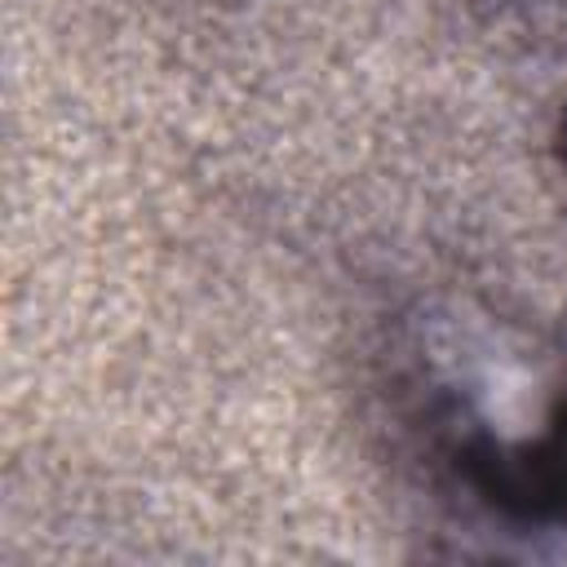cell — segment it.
Listing matches in <instances>:
<instances>
[{
  "label": "cell",
  "mask_w": 567,
  "mask_h": 567,
  "mask_svg": "<svg viewBox=\"0 0 567 567\" xmlns=\"http://www.w3.org/2000/svg\"><path fill=\"white\" fill-rule=\"evenodd\" d=\"M399 403L425 452L505 527L567 501V350L483 297L421 301L394 337Z\"/></svg>",
  "instance_id": "obj_1"
},
{
  "label": "cell",
  "mask_w": 567,
  "mask_h": 567,
  "mask_svg": "<svg viewBox=\"0 0 567 567\" xmlns=\"http://www.w3.org/2000/svg\"><path fill=\"white\" fill-rule=\"evenodd\" d=\"M532 536H549V540H558V545L567 549V501H563V505L554 509V518H549L545 527H536Z\"/></svg>",
  "instance_id": "obj_2"
},
{
  "label": "cell",
  "mask_w": 567,
  "mask_h": 567,
  "mask_svg": "<svg viewBox=\"0 0 567 567\" xmlns=\"http://www.w3.org/2000/svg\"><path fill=\"white\" fill-rule=\"evenodd\" d=\"M558 159L567 168V106H563V120H558Z\"/></svg>",
  "instance_id": "obj_3"
}]
</instances>
